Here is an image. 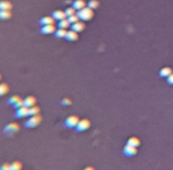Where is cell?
<instances>
[{
	"label": "cell",
	"instance_id": "cell-17",
	"mask_svg": "<svg viewBox=\"0 0 173 170\" xmlns=\"http://www.w3.org/2000/svg\"><path fill=\"white\" fill-rule=\"evenodd\" d=\"M20 100H23L22 98H20L19 96H17V95H15V96H12V97H10V98L8 99V101H7V103L9 104V105H11V106H15L17 103H19Z\"/></svg>",
	"mask_w": 173,
	"mask_h": 170
},
{
	"label": "cell",
	"instance_id": "cell-5",
	"mask_svg": "<svg viewBox=\"0 0 173 170\" xmlns=\"http://www.w3.org/2000/svg\"><path fill=\"white\" fill-rule=\"evenodd\" d=\"M137 153V150L136 147H133V146H130L127 144L125 147L123 148V154L127 156V157H133Z\"/></svg>",
	"mask_w": 173,
	"mask_h": 170
},
{
	"label": "cell",
	"instance_id": "cell-26",
	"mask_svg": "<svg viewBox=\"0 0 173 170\" xmlns=\"http://www.w3.org/2000/svg\"><path fill=\"white\" fill-rule=\"evenodd\" d=\"M68 20H69V23H78V20H79V17L78 16V15H71V16H68V19H67Z\"/></svg>",
	"mask_w": 173,
	"mask_h": 170
},
{
	"label": "cell",
	"instance_id": "cell-27",
	"mask_svg": "<svg viewBox=\"0 0 173 170\" xmlns=\"http://www.w3.org/2000/svg\"><path fill=\"white\" fill-rule=\"evenodd\" d=\"M65 13H66L67 17L75 15V9H74V7H68V8H66V9H65Z\"/></svg>",
	"mask_w": 173,
	"mask_h": 170
},
{
	"label": "cell",
	"instance_id": "cell-11",
	"mask_svg": "<svg viewBox=\"0 0 173 170\" xmlns=\"http://www.w3.org/2000/svg\"><path fill=\"white\" fill-rule=\"evenodd\" d=\"M23 103H25V106L27 107H33L35 106V104H36V98L33 96H29V97H27V98L23 99Z\"/></svg>",
	"mask_w": 173,
	"mask_h": 170
},
{
	"label": "cell",
	"instance_id": "cell-28",
	"mask_svg": "<svg viewBox=\"0 0 173 170\" xmlns=\"http://www.w3.org/2000/svg\"><path fill=\"white\" fill-rule=\"evenodd\" d=\"M62 105H70L71 104V100L70 99H68V98H64L63 100H62Z\"/></svg>",
	"mask_w": 173,
	"mask_h": 170
},
{
	"label": "cell",
	"instance_id": "cell-21",
	"mask_svg": "<svg viewBox=\"0 0 173 170\" xmlns=\"http://www.w3.org/2000/svg\"><path fill=\"white\" fill-rule=\"evenodd\" d=\"M66 34H67V31L65 29H58L56 32H55V36L57 38H65L66 37Z\"/></svg>",
	"mask_w": 173,
	"mask_h": 170
},
{
	"label": "cell",
	"instance_id": "cell-20",
	"mask_svg": "<svg viewBox=\"0 0 173 170\" xmlns=\"http://www.w3.org/2000/svg\"><path fill=\"white\" fill-rule=\"evenodd\" d=\"M11 17V12L9 10H0V19H9Z\"/></svg>",
	"mask_w": 173,
	"mask_h": 170
},
{
	"label": "cell",
	"instance_id": "cell-1",
	"mask_svg": "<svg viewBox=\"0 0 173 170\" xmlns=\"http://www.w3.org/2000/svg\"><path fill=\"white\" fill-rule=\"evenodd\" d=\"M78 16L79 17V19L82 20H90L93 19L94 16V11H93L92 8L90 7H85L81 10H78V12L77 13Z\"/></svg>",
	"mask_w": 173,
	"mask_h": 170
},
{
	"label": "cell",
	"instance_id": "cell-22",
	"mask_svg": "<svg viewBox=\"0 0 173 170\" xmlns=\"http://www.w3.org/2000/svg\"><path fill=\"white\" fill-rule=\"evenodd\" d=\"M23 165L22 163L19 161H15L10 164V170H22Z\"/></svg>",
	"mask_w": 173,
	"mask_h": 170
},
{
	"label": "cell",
	"instance_id": "cell-15",
	"mask_svg": "<svg viewBox=\"0 0 173 170\" xmlns=\"http://www.w3.org/2000/svg\"><path fill=\"white\" fill-rule=\"evenodd\" d=\"M86 2L84 0H75L74 2V6L72 7H74V9H78V10H81L82 8L86 7Z\"/></svg>",
	"mask_w": 173,
	"mask_h": 170
},
{
	"label": "cell",
	"instance_id": "cell-31",
	"mask_svg": "<svg viewBox=\"0 0 173 170\" xmlns=\"http://www.w3.org/2000/svg\"><path fill=\"white\" fill-rule=\"evenodd\" d=\"M85 170H95L93 167H91V166H90V167H86V168H85Z\"/></svg>",
	"mask_w": 173,
	"mask_h": 170
},
{
	"label": "cell",
	"instance_id": "cell-24",
	"mask_svg": "<svg viewBox=\"0 0 173 170\" xmlns=\"http://www.w3.org/2000/svg\"><path fill=\"white\" fill-rule=\"evenodd\" d=\"M8 85L6 84H0V96L5 95L6 93H8Z\"/></svg>",
	"mask_w": 173,
	"mask_h": 170
},
{
	"label": "cell",
	"instance_id": "cell-18",
	"mask_svg": "<svg viewBox=\"0 0 173 170\" xmlns=\"http://www.w3.org/2000/svg\"><path fill=\"white\" fill-rule=\"evenodd\" d=\"M127 144L130 145V146H133V147H136V148H137L138 146H140L141 142H140V140H138L137 138H136V137H131V138H129V141H127Z\"/></svg>",
	"mask_w": 173,
	"mask_h": 170
},
{
	"label": "cell",
	"instance_id": "cell-4",
	"mask_svg": "<svg viewBox=\"0 0 173 170\" xmlns=\"http://www.w3.org/2000/svg\"><path fill=\"white\" fill-rule=\"evenodd\" d=\"M78 121H79V119L78 116L71 115V116L67 117L66 120H65V126H66L67 128H74V127H77Z\"/></svg>",
	"mask_w": 173,
	"mask_h": 170
},
{
	"label": "cell",
	"instance_id": "cell-16",
	"mask_svg": "<svg viewBox=\"0 0 173 170\" xmlns=\"http://www.w3.org/2000/svg\"><path fill=\"white\" fill-rule=\"evenodd\" d=\"M173 74L172 72V69L170 67H164L161 69L160 71V77L161 78H168L169 75H171Z\"/></svg>",
	"mask_w": 173,
	"mask_h": 170
},
{
	"label": "cell",
	"instance_id": "cell-6",
	"mask_svg": "<svg viewBox=\"0 0 173 170\" xmlns=\"http://www.w3.org/2000/svg\"><path fill=\"white\" fill-rule=\"evenodd\" d=\"M91 126V122H90V120L88 119H82L78 121V125H77V130L78 131H84V130H86L88 128Z\"/></svg>",
	"mask_w": 173,
	"mask_h": 170
},
{
	"label": "cell",
	"instance_id": "cell-29",
	"mask_svg": "<svg viewBox=\"0 0 173 170\" xmlns=\"http://www.w3.org/2000/svg\"><path fill=\"white\" fill-rule=\"evenodd\" d=\"M0 170H10V164H8V163H4V164L0 167Z\"/></svg>",
	"mask_w": 173,
	"mask_h": 170
},
{
	"label": "cell",
	"instance_id": "cell-7",
	"mask_svg": "<svg viewBox=\"0 0 173 170\" xmlns=\"http://www.w3.org/2000/svg\"><path fill=\"white\" fill-rule=\"evenodd\" d=\"M15 116L17 118H23V117L29 116V107L23 106V107H20V108L16 109Z\"/></svg>",
	"mask_w": 173,
	"mask_h": 170
},
{
	"label": "cell",
	"instance_id": "cell-2",
	"mask_svg": "<svg viewBox=\"0 0 173 170\" xmlns=\"http://www.w3.org/2000/svg\"><path fill=\"white\" fill-rule=\"evenodd\" d=\"M41 121H42V116H41L40 114H37V115L31 116L30 118L26 121L25 125L27 127H36L41 123Z\"/></svg>",
	"mask_w": 173,
	"mask_h": 170
},
{
	"label": "cell",
	"instance_id": "cell-23",
	"mask_svg": "<svg viewBox=\"0 0 173 170\" xmlns=\"http://www.w3.org/2000/svg\"><path fill=\"white\" fill-rule=\"evenodd\" d=\"M40 112V108L38 106H33L29 108V116H33V115H37Z\"/></svg>",
	"mask_w": 173,
	"mask_h": 170
},
{
	"label": "cell",
	"instance_id": "cell-32",
	"mask_svg": "<svg viewBox=\"0 0 173 170\" xmlns=\"http://www.w3.org/2000/svg\"><path fill=\"white\" fill-rule=\"evenodd\" d=\"M0 79H1V74H0Z\"/></svg>",
	"mask_w": 173,
	"mask_h": 170
},
{
	"label": "cell",
	"instance_id": "cell-19",
	"mask_svg": "<svg viewBox=\"0 0 173 170\" xmlns=\"http://www.w3.org/2000/svg\"><path fill=\"white\" fill-rule=\"evenodd\" d=\"M71 23H69L68 19H62V20H59V23H58V28H60V29H65L66 30L67 28L70 27Z\"/></svg>",
	"mask_w": 173,
	"mask_h": 170
},
{
	"label": "cell",
	"instance_id": "cell-14",
	"mask_svg": "<svg viewBox=\"0 0 173 170\" xmlns=\"http://www.w3.org/2000/svg\"><path fill=\"white\" fill-rule=\"evenodd\" d=\"M71 28H72V30L74 31H75V32H82V31H84L85 30V23H82V22H78V23H72V26H71Z\"/></svg>",
	"mask_w": 173,
	"mask_h": 170
},
{
	"label": "cell",
	"instance_id": "cell-3",
	"mask_svg": "<svg viewBox=\"0 0 173 170\" xmlns=\"http://www.w3.org/2000/svg\"><path fill=\"white\" fill-rule=\"evenodd\" d=\"M19 130V125L16 122H10L4 127V134H13Z\"/></svg>",
	"mask_w": 173,
	"mask_h": 170
},
{
	"label": "cell",
	"instance_id": "cell-8",
	"mask_svg": "<svg viewBox=\"0 0 173 170\" xmlns=\"http://www.w3.org/2000/svg\"><path fill=\"white\" fill-rule=\"evenodd\" d=\"M56 32V28L54 25H47V26H43L42 29H41V33L44 35H49V34H53Z\"/></svg>",
	"mask_w": 173,
	"mask_h": 170
},
{
	"label": "cell",
	"instance_id": "cell-10",
	"mask_svg": "<svg viewBox=\"0 0 173 170\" xmlns=\"http://www.w3.org/2000/svg\"><path fill=\"white\" fill-rule=\"evenodd\" d=\"M54 17L53 16H44L40 19V23L42 26L47 25H54Z\"/></svg>",
	"mask_w": 173,
	"mask_h": 170
},
{
	"label": "cell",
	"instance_id": "cell-12",
	"mask_svg": "<svg viewBox=\"0 0 173 170\" xmlns=\"http://www.w3.org/2000/svg\"><path fill=\"white\" fill-rule=\"evenodd\" d=\"M12 4L7 0H1L0 1V10H11Z\"/></svg>",
	"mask_w": 173,
	"mask_h": 170
},
{
	"label": "cell",
	"instance_id": "cell-9",
	"mask_svg": "<svg viewBox=\"0 0 173 170\" xmlns=\"http://www.w3.org/2000/svg\"><path fill=\"white\" fill-rule=\"evenodd\" d=\"M52 16L54 17V19H57V20L65 19L67 17L65 11H62V10H55V11L52 13Z\"/></svg>",
	"mask_w": 173,
	"mask_h": 170
},
{
	"label": "cell",
	"instance_id": "cell-30",
	"mask_svg": "<svg viewBox=\"0 0 173 170\" xmlns=\"http://www.w3.org/2000/svg\"><path fill=\"white\" fill-rule=\"evenodd\" d=\"M167 83L169 85H173V74L171 75H169L167 78Z\"/></svg>",
	"mask_w": 173,
	"mask_h": 170
},
{
	"label": "cell",
	"instance_id": "cell-25",
	"mask_svg": "<svg viewBox=\"0 0 173 170\" xmlns=\"http://www.w3.org/2000/svg\"><path fill=\"white\" fill-rule=\"evenodd\" d=\"M88 5L90 8L96 9L97 7H99V1H97V0H91V1L88 3Z\"/></svg>",
	"mask_w": 173,
	"mask_h": 170
},
{
	"label": "cell",
	"instance_id": "cell-13",
	"mask_svg": "<svg viewBox=\"0 0 173 170\" xmlns=\"http://www.w3.org/2000/svg\"><path fill=\"white\" fill-rule=\"evenodd\" d=\"M65 38H66V40H68V41H77L78 38V32H75V31H74V30L68 31Z\"/></svg>",
	"mask_w": 173,
	"mask_h": 170
}]
</instances>
